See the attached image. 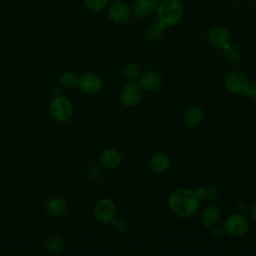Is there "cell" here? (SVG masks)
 I'll use <instances>...</instances> for the list:
<instances>
[{"instance_id": "d4e9b609", "label": "cell", "mask_w": 256, "mask_h": 256, "mask_svg": "<svg viewBox=\"0 0 256 256\" xmlns=\"http://www.w3.org/2000/svg\"><path fill=\"white\" fill-rule=\"evenodd\" d=\"M102 166L101 165H94L92 166L90 169H89V172H88V175L91 179L93 180H97L99 178H101V175H102Z\"/></svg>"}, {"instance_id": "8fae6325", "label": "cell", "mask_w": 256, "mask_h": 256, "mask_svg": "<svg viewBox=\"0 0 256 256\" xmlns=\"http://www.w3.org/2000/svg\"><path fill=\"white\" fill-rule=\"evenodd\" d=\"M138 84L143 91L151 92L157 90L162 84V78L159 73L153 70H147L140 74Z\"/></svg>"}, {"instance_id": "30bf717a", "label": "cell", "mask_w": 256, "mask_h": 256, "mask_svg": "<svg viewBox=\"0 0 256 256\" xmlns=\"http://www.w3.org/2000/svg\"><path fill=\"white\" fill-rule=\"evenodd\" d=\"M78 87L85 94H95L102 89L103 80L98 74L87 72L80 76Z\"/></svg>"}, {"instance_id": "4fadbf2b", "label": "cell", "mask_w": 256, "mask_h": 256, "mask_svg": "<svg viewBox=\"0 0 256 256\" xmlns=\"http://www.w3.org/2000/svg\"><path fill=\"white\" fill-rule=\"evenodd\" d=\"M220 218H221L220 208L214 203H210L206 205L202 209L200 214L201 222L206 227H212L216 225L219 222Z\"/></svg>"}, {"instance_id": "6da1fadb", "label": "cell", "mask_w": 256, "mask_h": 256, "mask_svg": "<svg viewBox=\"0 0 256 256\" xmlns=\"http://www.w3.org/2000/svg\"><path fill=\"white\" fill-rule=\"evenodd\" d=\"M200 200L195 191L188 188H177L169 195L168 207L177 217L189 218L198 211Z\"/></svg>"}, {"instance_id": "f546056e", "label": "cell", "mask_w": 256, "mask_h": 256, "mask_svg": "<svg viewBox=\"0 0 256 256\" xmlns=\"http://www.w3.org/2000/svg\"><path fill=\"white\" fill-rule=\"evenodd\" d=\"M110 1H112V2H114V1H121V0H110Z\"/></svg>"}, {"instance_id": "9a60e30c", "label": "cell", "mask_w": 256, "mask_h": 256, "mask_svg": "<svg viewBox=\"0 0 256 256\" xmlns=\"http://www.w3.org/2000/svg\"><path fill=\"white\" fill-rule=\"evenodd\" d=\"M205 118L204 111L198 106H190L188 107L183 116L184 123L188 127H197L199 126Z\"/></svg>"}, {"instance_id": "7c38bea8", "label": "cell", "mask_w": 256, "mask_h": 256, "mask_svg": "<svg viewBox=\"0 0 256 256\" xmlns=\"http://www.w3.org/2000/svg\"><path fill=\"white\" fill-rule=\"evenodd\" d=\"M122 162V154L116 148H107L99 156V163L103 168L115 169Z\"/></svg>"}, {"instance_id": "7402d4cb", "label": "cell", "mask_w": 256, "mask_h": 256, "mask_svg": "<svg viewBox=\"0 0 256 256\" xmlns=\"http://www.w3.org/2000/svg\"><path fill=\"white\" fill-rule=\"evenodd\" d=\"M130 11L131 15L137 18H142L150 12L147 4L143 0H135L130 6Z\"/></svg>"}, {"instance_id": "ba28073f", "label": "cell", "mask_w": 256, "mask_h": 256, "mask_svg": "<svg viewBox=\"0 0 256 256\" xmlns=\"http://www.w3.org/2000/svg\"><path fill=\"white\" fill-rule=\"evenodd\" d=\"M207 40L209 44L217 49H225L230 45L231 34L227 28L221 25L212 26L207 32Z\"/></svg>"}, {"instance_id": "4316f807", "label": "cell", "mask_w": 256, "mask_h": 256, "mask_svg": "<svg viewBox=\"0 0 256 256\" xmlns=\"http://www.w3.org/2000/svg\"><path fill=\"white\" fill-rule=\"evenodd\" d=\"M143 1L147 4V6H148V8H149V10L151 12V11H155L156 10V8L158 7V5L160 4V2L162 0H143Z\"/></svg>"}, {"instance_id": "603a6c76", "label": "cell", "mask_w": 256, "mask_h": 256, "mask_svg": "<svg viewBox=\"0 0 256 256\" xmlns=\"http://www.w3.org/2000/svg\"><path fill=\"white\" fill-rule=\"evenodd\" d=\"M60 82H61L62 86L66 87V88H72V87H75L76 85H78L79 77H77V75L74 74L73 72H65L61 75Z\"/></svg>"}, {"instance_id": "f1b7e54d", "label": "cell", "mask_w": 256, "mask_h": 256, "mask_svg": "<svg viewBox=\"0 0 256 256\" xmlns=\"http://www.w3.org/2000/svg\"><path fill=\"white\" fill-rule=\"evenodd\" d=\"M250 216L254 221H256V203L253 204L250 208Z\"/></svg>"}, {"instance_id": "ac0fdd59", "label": "cell", "mask_w": 256, "mask_h": 256, "mask_svg": "<svg viewBox=\"0 0 256 256\" xmlns=\"http://www.w3.org/2000/svg\"><path fill=\"white\" fill-rule=\"evenodd\" d=\"M44 246L46 250L52 253H57L63 250L65 246V242L62 237H60L59 235L53 234V235H50L48 238H46L44 242Z\"/></svg>"}, {"instance_id": "ffe728a7", "label": "cell", "mask_w": 256, "mask_h": 256, "mask_svg": "<svg viewBox=\"0 0 256 256\" xmlns=\"http://www.w3.org/2000/svg\"><path fill=\"white\" fill-rule=\"evenodd\" d=\"M224 56L225 59L231 63V64H238L241 60H242V51L240 50V48L233 46V45H229L224 49Z\"/></svg>"}, {"instance_id": "52a82bcc", "label": "cell", "mask_w": 256, "mask_h": 256, "mask_svg": "<svg viewBox=\"0 0 256 256\" xmlns=\"http://www.w3.org/2000/svg\"><path fill=\"white\" fill-rule=\"evenodd\" d=\"M143 98V90L135 82H127L120 91V102L123 106L132 108L137 106Z\"/></svg>"}, {"instance_id": "5b68a950", "label": "cell", "mask_w": 256, "mask_h": 256, "mask_svg": "<svg viewBox=\"0 0 256 256\" xmlns=\"http://www.w3.org/2000/svg\"><path fill=\"white\" fill-rule=\"evenodd\" d=\"M93 213L98 222L103 224L111 223L116 216V205L110 198H101L96 202Z\"/></svg>"}, {"instance_id": "d6986e66", "label": "cell", "mask_w": 256, "mask_h": 256, "mask_svg": "<svg viewBox=\"0 0 256 256\" xmlns=\"http://www.w3.org/2000/svg\"><path fill=\"white\" fill-rule=\"evenodd\" d=\"M195 192L200 199L205 198L210 203L216 201L219 196V190L215 186H201Z\"/></svg>"}, {"instance_id": "cb8c5ba5", "label": "cell", "mask_w": 256, "mask_h": 256, "mask_svg": "<svg viewBox=\"0 0 256 256\" xmlns=\"http://www.w3.org/2000/svg\"><path fill=\"white\" fill-rule=\"evenodd\" d=\"M110 0H84V4L92 12H100L107 7Z\"/></svg>"}, {"instance_id": "83f0119b", "label": "cell", "mask_w": 256, "mask_h": 256, "mask_svg": "<svg viewBox=\"0 0 256 256\" xmlns=\"http://www.w3.org/2000/svg\"><path fill=\"white\" fill-rule=\"evenodd\" d=\"M212 227H213L212 230H211L212 236H214V237H216V238H219V237H222V236H223V233L225 232V230H223V229H221V228H219V227H215V225L212 226Z\"/></svg>"}, {"instance_id": "277c9868", "label": "cell", "mask_w": 256, "mask_h": 256, "mask_svg": "<svg viewBox=\"0 0 256 256\" xmlns=\"http://www.w3.org/2000/svg\"><path fill=\"white\" fill-rule=\"evenodd\" d=\"M49 113L56 121L67 122L73 115V106L67 98L58 96L50 102Z\"/></svg>"}, {"instance_id": "5bb4252c", "label": "cell", "mask_w": 256, "mask_h": 256, "mask_svg": "<svg viewBox=\"0 0 256 256\" xmlns=\"http://www.w3.org/2000/svg\"><path fill=\"white\" fill-rule=\"evenodd\" d=\"M46 213L53 218H60L67 212V204L61 197H53L48 200L45 206Z\"/></svg>"}, {"instance_id": "7a4b0ae2", "label": "cell", "mask_w": 256, "mask_h": 256, "mask_svg": "<svg viewBox=\"0 0 256 256\" xmlns=\"http://www.w3.org/2000/svg\"><path fill=\"white\" fill-rule=\"evenodd\" d=\"M184 6L181 0H162L156 8V15L165 27H174L182 19Z\"/></svg>"}, {"instance_id": "484cf974", "label": "cell", "mask_w": 256, "mask_h": 256, "mask_svg": "<svg viewBox=\"0 0 256 256\" xmlns=\"http://www.w3.org/2000/svg\"><path fill=\"white\" fill-rule=\"evenodd\" d=\"M247 97L252 98L254 100H256V81L253 83H250L247 90L244 93Z\"/></svg>"}, {"instance_id": "3957f363", "label": "cell", "mask_w": 256, "mask_h": 256, "mask_svg": "<svg viewBox=\"0 0 256 256\" xmlns=\"http://www.w3.org/2000/svg\"><path fill=\"white\" fill-rule=\"evenodd\" d=\"M250 229L248 219L241 213H232L224 221V230L232 237H241Z\"/></svg>"}, {"instance_id": "1f68e13d", "label": "cell", "mask_w": 256, "mask_h": 256, "mask_svg": "<svg viewBox=\"0 0 256 256\" xmlns=\"http://www.w3.org/2000/svg\"><path fill=\"white\" fill-rule=\"evenodd\" d=\"M252 1H253V2H255V3H256V0H252Z\"/></svg>"}, {"instance_id": "9c48e42d", "label": "cell", "mask_w": 256, "mask_h": 256, "mask_svg": "<svg viewBox=\"0 0 256 256\" xmlns=\"http://www.w3.org/2000/svg\"><path fill=\"white\" fill-rule=\"evenodd\" d=\"M130 6L122 1H114L108 7V17L116 24H125L131 18Z\"/></svg>"}, {"instance_id": "8992f818", "label": "cell", "mask_w": 256, "mask_h": 256, "mask_svg": "<svg viewBox=\"0 0 256 256\" xmlns=\"http://www.w3.org/2000/svg\"><path fill=\"white\" fill-rule=\"evenodd\" d=\"M249 84L250 81L247 75L239 70H235L228 73L224 80V85L227 91L236 95L244 94Z\"/></svg>"}, {"instance_id": "2e32d148", "label": "cell", "mask_w": 256, "mask_h": 256, "mask_svg": "<svg viewBox=\"0 0 256 256\" xmlns=\"http://www.w3.org/2000/svg\"><path fill=\"white\" fill-rule=\"evenodd\" d=\"M170 157L166 153L158 152L151 157L149 166L154 173L161 174L168 170V168L170 167Z\"/></svg>"}, {"instance_id": "4dcf8cb0", "label": "cell", "mask_w": 256, "mask_h": 256, "mask_svg": "<svg viewBox=\"0 0 256 256\" xmlns=\"http://www.w3.org/2000/svg\"><path fill=\"white\" fill-rule=\"evenodd\" d=\"M230 1H240V0H230Z\"/></svg>"}, {"instance_id": "44dd1931", "label": "cell", "mask_w": 256, "mask_h": 256, "mask_svg": "<svg viewBox=\"0 0 256 256\" xmlns=\"http://www.w3.org/2000/svg\"><path fill=\"white\" fill-rule=\"evenodd\" d=\"M123 76L127 82H136L140 76V69L135 63H128L123 69Z\"/></svg>"}, {"instance_id": "e0dca14e", "label": "cell", "mask_w": 256, "mask_h": 256, "mask_svg": "<svg viewBox=\"0 0 256 256\" xmlns=\"http://www.w3.org/2000/svg\"><path fill=\"white\" fill-rule=\"evenodd\" d=\"M165 28L166 27L160 21H156V22L151 23L146 28V31H145L147 39L150 40V41L159 40L163 36V34L165 32Z\"/></svg>"}]
</instances>
